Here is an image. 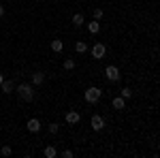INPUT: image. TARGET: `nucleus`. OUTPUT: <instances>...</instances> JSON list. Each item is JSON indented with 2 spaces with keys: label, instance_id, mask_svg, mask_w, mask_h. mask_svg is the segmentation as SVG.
<instances>
[{
  "label": "nucleus",
  "instance_id": "obj_7",
  "mask_svg": "<svg viewBox=\"0 0 160 158\" xmlns=\"http://www.w3.org/2000/svg\"><path fill=\"white\" fill-rule=\"evenodd\" d=\"M28 130H30V133H38V130H41V122H38L37 118L28 120Z\"/></svg>",
  "mask_w": 160,
  "mask_h": 158
},
{
  "label": "nucleus",
  "instance_id": "obj_1",
  "mask_svg": "<svg viewBox=\"0 0 160 158\" xmlns=\"http://www.w3.org/2000/svg\"><path fill=\"white\" fill-rule=\"evenodd\" d=\"M15 92L19 94V98H22V100H28V103L34 98V90H32V85H28V84L15 85Z\"/></svg>",
  "mask_w": 160,
  "mask_h": 158
},
{
  "label": "nucleus",
  "instance_id": "obj_21",
  "mask_svg": "<svg viewBox=\"0 0 160 158\" xmlns=\"http://www.w3.org/2000/svg\"><path fill=\"white\" fill-rule=\"evenodd\" d=\"M62 156H64V158H73L75 154L71 152V150H64V152H62Z\"/></svg>",
  "mask_w": 160,
  "mask_h": 158
},
{
  "label": "nucleus",
  "instance_id": "obj_3",
  "mask_svg": "<svg viewBox=\"0 0 160 158\" xmlns=\"http://www.w3.org/2000/svg\"><path fill=\"white\" fill-rule=\"evenodd\" d=\"M105 77H107L109 81H120V77H122V75H120V69H118V66H113V64H111V66L105 69Z\"/></svg>",
  "mask_w": 160,
  "mask_h": 158
},
{
  "label": "nucleus",
  "instance_id": "obj_12",
  "mask_svg": "<svg viewBox=\"0 0 160 158\" xmlns=\"http://www.w3.org/2000/svg\"><path fill=\"white\" fill-rule=\"evenodd\" d=\"M88 30H90V34H98V32H100V24L94 19V22L88 24Z\"/></svg>",
  "mask_w": 160,
  "mask_h": 158
},
{
  "label": "nucleus",
  "instance_id": "obj_14",
  "mask_svg": "<svg viewBox=\"0 0 160 158\" xmlns=\"http://www.w3.org/2000/svg\"><path fill=\"white\" fill-rule=\"evenodd\" d=\"M73 24L77 26V28H81V26L86 24V19H83V15H81V13H75V15H73Z\"/></svg>",
  "mask_w": 160,
  "mask_h": 158
},
{
  "label": "nucleus",
  "instance_id": "obj_22",
  "mask_svg": "<svg viewBox=\"0 0 160 158\" xmlns=\"http://www.w3.org/2000/svg\"><path fill=\"white\" fill-rule=\"evenodd\" d=\"M0 17H4V7L0 4Z\"/></svg>",
  "mask_w": 160,
  "mask_h": 158
},
{
  "label": "nucleus",
  "instance_id": "obj_13",
  "mask_svg": "<svg viewBox=\"0 0 160 158\" xmlns=\"http://www.w3.org/2000/svg\"><path fill=\"white\" fill-rule=\"evenodd\" d=\"M75 51H77V54H86L88 51V43L86 41H77V43H75Z\"/></svg>",
  "mask_w": 160,
  "mask_h": 158
},
{
  "label": "nucleus",
  "instance_id": "obj_8",
  "mask_svg": "<svg viewBox=\"0 0 160 158\" xmlns=\"http://www.w3.org/2000/svg\"><path fill=\"white\" fill-rule=\"evenodd\" d=\"M79 120H81V115H79L77 111H68V113H66V122H68V124H77Z\"/></svg>",
  "mask_w": 160,
  "mask_h": 158
},
{
  "label": "nucleus",
  "instance_id": "obj_5",
  "mask_svg": "<svg viewBox=\"0 0 160 158\" xmlns=\"http://www.w3.org/2000/svg\"><path fill=\"white\" fill-rule=\"evenodd\" d=\"M105 51H107V47H105V45H102V43H96V45H94V47H92V56H94V58H96V60H100V58H102V56H105Z\"/></svg>",
  "mask_w": 160,
  "mask_h": 158
},
{
  "label": "nucleus",
  "instance_id": "obj_16",
  "mask_svg": "<svg viewBox=\"0 0 160 158\" xmlns=\"http://www.w3.org/2000/svg\"><path fill=\"white\" fill-rule=\"evenodd\" d=\"M73 69H75V60L66 58V60H64V71H73Z\"/></svg>",
  "mask_w": 160,
  "mask_h": 158
},
{
  "label": "nucleus",
  "instance_id": "obj_11",
  "mask_svg": "<svg viewBox=\"0 0 160 158\" xmlns=\"http://www.w3.org/2000/svg\"><path fill=\"white\" fill-rule=\"evenodd\" d=\"M43 81H45V73H41V71H37V73L32 75V84H34V85H41Z\"/></svg>",
  "mask_w": 160,
  "mask_h": 158
},
{
  "label": "nucleus",
  "instance_id": "obj_10",
  "mask_svg": "<svg viewBox=\"0 0 160 158\" xmlns=\"http://www.w3.org/2000/svg\"><path fill=\"white\" fill-rule=\"evenodd\" d=\"M62 49H64V43H62L60 38H53V41H51V51H56V54H60Z\"/></svg>",
  "mask_w": 160,
  "mask_h": 158
},
{
  "label": "nucleus",
  "instance_id": "obj_6",
  "mask_svg": "<svg viewBox=\"0 0 160 158\" xmlns=\"http://www.w3.org/2000/svg\"><path fill=\"white\" fill-rule=\"evenodd\" d=\"M0 88H2V92H4V94H11V92H15V84H13V81H9V79H4V81L0 84Z\"/></svg>",
  "mask_w": 160,
  "mask_h": 158
},
{
  "label": "nucleus",
  "instance_id": "obj_2",
  "mask_svg": "<svg viewBox=\"0 0 160 158\" xmlns=\"http://www.w3.org/2000/svg\"><path fill=\"white\" fill-rule=\"evenodd\" d=\"M83 96H86V100L90 103V105H94V103H98V100H100L102 90H100V88H96V85H90V88L86 90V94H83Z\"/></svg>",
  "mask_w": 160,
  "mask_h": 158
},
{
  "label": "nucleus",
  "instance_id": "obj_23",
  "mask_svg": "<svg viewBox=\"0 0 160 158\" xmlns=\"http://www.w3.org/2000/svg\"><path fill=\"white\" fill-rule=\"evenodd\" d=\"M2 81H4V75H0V84H2Z\"/></svg>",
  "mask_w": 160,
  "mask_h": 158
},
{
  "label": "nucleus",
  "instance_id": "obj_9",
  "mask_svg": "<svg viewBox=\"0 0 160 158\" xmlns=\"http://www.w3.org/2000/svg\"><path fill=\"white\" fill-rule=\"evenodd\" d=\"M113 107H115L118 111H122L124 107H126V98H122V96H115V98H113Z\"/></svg>",
  "mask_w": 160,
  "mask_h": 158
},
{
  "label": "nucleus",
  "instance_id": "obj_18",
  "mask_svg": "<svg viewBox=\"0 0 160 158\" xmlns=\"http://www.w3.org/2000/svg\"><path fill=\"white\" fill-rule=\"evenodd\" d=\"M132 96V90L130 88H122V98H130Z\"/></svg>",
  "mask_w": 160,
  "mask_h": 158
},
{
  "label": "nucleus",
  "instance_id": "obj_15",
  "mask_svg": "<svg viewBox=\"0 0 160 158\" xmlns=\"http://www.w3.org/2000/svg\"><path fill=\"white\" fill-rule=\"evenodd\" d=\"M56 156H58V150H56L53 145L45 147V158H56Z\"/></svg>",
  "mask_w": 160,
  "mask_h": 158
},
{
  "label": "nucleus",
  "instance_id": "obj_20",
  "mask_svg": "<svg viewBox=\"0 0 160 158\" xmlns=\"http://www.w3.org/2000/svg\"><path fill=\"white\" fill-rule=\"evenodd\" d=\"M0 156H11V147H9V145H4L2 150H0Z\"/></svg>",
  "mask_w": 160,
  "mask_h": 158
},
{
  "label": "nucleus",
  "instance_id": "obj_4",
  "mask_svg": "<svg viewBox=\"0 0 160 158\" xmlns=\"http://www.w3.org/2000/svg\"><path fill=\"white\" fill-rule=\"evenodd\" d=\"M90 124H92V128H94L96 133L105 128V120H102V115H98V113H96V115H92V120H90Z\"/></svg>",
  "mask_w": 160,
  "mask_h": 158
},
{
  "label": "nucleus",
  "instance_id": "obj_17",
  "mask_svg": "<svg viewBox=\"0 0 160 158\" xmlns=\"http://www.w3.org/2000/svg\"><path fill=\"white\" fill-rule=\"evenodd\" d=\"M58 130H60V124H56V122H51V124H49V133H51V135H56Z\"/></svg>",
  "mask_w": 160,
  "mask_h": 158
},
{
  "label": "nucleus",
  "instance_id": "obj_19",
  "mask_svg": "<svg viewBox=\"0 0 160 158\" xmlns=\"http://www.w3.org/2000/svg\"><path fill=\"white\" fill-rule=\"evenodd\" d=\"M92 15H94V19H96V22H100V19H102V9H94Z\"/></svg>",
  "mask_w": 160,
  "mask_h": 158
}]
</instances>
